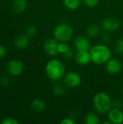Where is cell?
Listing matches in <instances>:
<instances>
[{
    "label": "cell",
    "instance_id": "ac0fdd59",
    "mask_svg": "<svg viewBox=\"0 0 123 124\" xmlns=\"http://www.w3.org/2000/svg\"><path fill=\"white\" fill-rule=\"evenodd\" d=\"M84 121L86 124H98L99 123V119L95 113H88L86 115Z\"/></svg>",
    "mask_w": 123,
    "mask_h": 124
},
{
    "label": "cell",
    "instance_id": "1f68e13d",
    "mask_svg": "<svg viewBox=\"0 0 123 124\" xmlns=\"http://www.w3.org/2000/svg\"><path fill=\"white\" fill-rule=\"evenodd\" d=\"M122 94L123 95V89H122Z\"/></svg>",
    "mask_w": 123,
    "mask_h": 124
},
{
    "label": "cell",
    "instance_id": "83f0119b",
    "mask_svg": "<svg viewBox=\"0 0 123 124\" xmlns=\"http://www.w3.org/2000/svg\"><path fill=\"white\" fill-rule=\"evenodd\" d=\"M6 53H7V51H6L5 47L2 44H0V58L4 57L6 55Z\"/></svg>",
    "mask_w": 123,
    "mask_h": 124
},
{
    "label": "cell",
    "instance_id": "5b68a950",
    "mask_svg": "<svg viewBox=\"0 0 123 124\" xmlns=\"http://www.w3.org/2000/svg\"><path fill=\"white\" fill-rule=\"evenodd\" d=\"M24 65L19 60H12L7 65V70L12 76H19L22 73Z\"/></svg>",
    "mask_w": 123,
    "mask_h": 124
},
{
    "label": "cell",
    "instance_id": "277c9868",
    "mask_svg": "<svg viewBox=\"0 0 123 124\" xmlns=\"http://www.w3.org/2000/svg\"><path fill=\"white\" fill-rule=\"evenodd\" d=\"M73 29L67 23H61L55 27L53 35L55 39L60 42L68 41L72 36Z\"/></svg>",
    "mask_w": 123,
    "mask_h": 124
},
{
    "label": "cell",
    "instance_id": "7402d4cb",
    "mask_svg": "<svg viewBox=\"0 0 123 124\" xmlns=\"http://www.w3.org/2000/svg\"><path fill=\"white\" fill-rule=\"evenodd\" d=\"M115 50L118 53H123V39H119L115 44Z\"/></svg>",
    "mask_w": 123,
    "mask_h": 124
},
{
    "label": "cell",
    "instance_id": "4316f807",
    "mask_svg": "<svg viewBox=\"0 0 123 124\" xmlns=\"http://www.w3.org/2000/svg\"><path fill=\"white\" fill-rule=\"evenodd\" d=\"M111 40V36L108 33H104L103 36H102V41L104 43H108Z\"/></svg>",
    "mask_w": 123,
    "mask_h": 124
},
{
    "label": "cell",
    "instance_id": "7a4b0ae2",
    "mask_svg": "<svg viewBox=\"0 0 123 124\" xmlns=\"http://www.w3.org/2000/svg\"><path fill=\"white\" fill-rule=\"evenodd\" d=\"M46 76L52 81H57L65 76V68L64 64L57 59L49 60L45 68Z\"/></svg>",
    "mask_w": 123,
    "mask_h": 124
},
{
    "label": "cell",
    "instance_id": "ba28073f",
    "mask_svg": "<svg viewBox=\"0 0 123 124\" xmlns=\"http://www.w3.org/2000/svg\"><path fill=\"white\" fill-rule=\"evenodd\" d=\"M102 28L107 32H112L117 31L120 26V23L118 20V19L115 17H107L102 22Z\"/></svg>",
    "mask_w": 123,
    "mask_h": 124
},
{
    "label": "cell",
    "instance_id": "52a82bcc",
    "mask_svg": "<svg viewBox=\"0 0 123 124\" xmlns=\"http://www.w3.org/2000/svg\"><path fill=\"white\" fill-rule=\"evenodd\" d=\"M59 41L57 39H49L44 42L43 49L49 56H56L59 53Z\"/></svg>",
    "mask_w": 123,
    "mask_h": 124
},
{
    "label": "cell",
    "instance_id": "d4e9b609",
    "mask_svg": "<svg viewBox=\"0 0 123 124\" xmlns=\"http://www.w3.org/2000/svg\"><path fill=\"white\" fill-rule=\"evenodd\" d=\"M9 84V79L7 76H2L0 79V84L1 86H8Z\"/></svg>",
    "mask_w": 123,
    "mask_h": 124
},
{
    "label": "cell",
    "instance_id": "ffe728a7",
    "mask_svg": "<svg viewBox=\"0 0 123 124\" xmlns=\"http://www.w3.org/2000/svg\"><path fill=\"white\" fill-rule=\"evenodd\" d=\"M70 50V46H69V45L67 44H66L65 42L59 43V53H61L62 54H65L67 52H69Z\"/></svg>",
    "mask_w": 123,
    "mask_h": 124
},
{
    "label": "cell",
    "instance_id": "e0dca14e",
    "mask_svg": "<svg viewBox=\"0 0 123 124\" xmlns=\"http://www.w3.org/2000/svg\"><path fill=\"white\" fill-rule=\"evenodd\" d=\"M82 0H62L64 5L70 10L77 9L80 5Z\"/></svg>",
    "mask_w": 123,
    "mask_h": 124
},
{
    "label": "cell",
    "instance_id": "30bf717a",
    "mask_svg": "<svg viewBox=\"0 0 123 124\" xmlns=\"http://www.w3.org/2000/svg\"><path fill=\"white\" fill-rule=\"evenodd\" d=\"M74 46L77 51H89L91 49L88 39L82 36L76 37L74 41Z\"/></svg>",
    "mask_w": 123,
    "mask_h": 124
},
{
    "label": "cell",
    "instance_id": "f1b7e54d",
    "mask_svg": "<svg viewBox=\"0 0 123 124\" xmlns=\"http://www.w3.org/2000/svg\"><path fill=\"white\" fill-rule=\"evenodd\" d=\"M112 105H114L115 108H120L122 106V102H120V100H115L114 102H112Z\"/></svg>",
    "mask_w": 123,
    "mask_h": 124
},
{
    "label": "cell",
    "instance_id": "484cf974",
    "mask_svg": "<svg viewBox=\"0 0 123 124\" xmlns=\"http://www.w3.org/2000/svg\"><path fill=\"white\" fill-rule=\"evenodd\" d=\"M75 122L72 118H65L64 119H62L60 121V124H75Z\"/></svg>",
    "mask_w": 123,
    "mask_h": 124
},
{
    "label": "cell",
    "instance_id": "4dcf8cb0",
    "mask_svg": "<svg viewBox=\"0 0 123 124\" xmlns=\"http://www.w3.org/2000/svg\"><path fill=\"white\" fill-rule=\"evenodd\" d=\"M102 124H112V122L109 120L108 121H104V122L102 123Z\"/></svg>",
    "mask_w": 123,
    "mask_h": 124
},
{
    "label": "cell",
    "instance_id": "6da1fadb",
    "mask_svg": "<svg viewBox=\"0 0 123 124\" xmlns=\"http://www.w3.org/2000/svg\"><path fill=\"white\" fill-rule=\"evenodd\" d=\"M89 52L91 61L97 65L106 63L112 57L111 49L105 44H96L91 47Z\"/></svg>",
    "mask_w": 123,
    "mask_h": 124
},
{
    "label": "cell",
    "instance_id": "3957f363",
    "mask_svg": "<svg viewBox=\"0 0 123 124\" xmlns=\"http://www.w3.org/2000/svg\"><path fill=\"white\" fill-rule=\"evenodd\" d=\"M94 106L96 110L100 114L108 113L112 107V101L109 96L104 92L96 94L93 99Z\"/></svg>",
    "mask_w": 123,
    "mask_h": 124
},
{
    "label": "cell",
    "instance_id": "5bb4252c",
    "mask_svg": "<svg viewBox=\"0 0 123 124\" xmlns=\"http://www.w3.org/2000/svg\"><path fill=\"white\" fill-rule=\"evenodd\" d=\"M31 108L37 113H41L46 109V103L41 99H35L31 102Z\"/></svg>",
    "mask_w": 123,
    "mask_h": 124
},
{
    "label": "cell",
    "instance_id": "cb8c5ba5",
    "mask_svg": "<svg viewBox=\"0 0 123 124\" xmlns=\"http://www.w3.org/2000/svg\"><path fill=\"white\" fill-rule=\"evenodd\" d=\"M2 124H19V121L13 118H6L2 121Z\"/></svg>",
    "mask_w": 123,
    "mask_h": 124
},
{
    "label": "cell",
    "instance_id": "2e32d148",
    "mask_svg": "<svg viewBox=\"0 0 123 124\" xmlns=\"http://www.w3.org/2000/svg\"><path fill=\"white\" fill-rule=\"evenodd\" d=\"M100 26L96 23L90 25L87 28V35L90 38H96L100 33Z\"/></svg>",
    "mask_w": 123,
    "mask_h": 124
},
{
    "label": "cell",
    "instance_id": "f546056e",
    "mask_svg": "<svg viewBox=\"0 0 123 124\" xmlns=\"http://www.w3.org/2000/svg\"><path fill=\"white\" fill-rule=\"evenodd\" d=\"M63 55H64V57H65V58H67V59H70V58H71V57L73 56V53H72V50L70 49L69 52H67L66 54H63Z\"/></svg>",
    "mask_w": 123,
    "mask_h": 124
},
{
    "label": "cell",
    "instance_id": "d6986e66",
    "mask_svg": "<svg viewBox=\"0 0 123 124\" xmlns=\"http://www.w3.org/2000/svg\"><path fill=\"white\" fill-rule=\"evenodd\" d=\"M54 92L57 96L62 97V96H63L65 94V89L63 88L62 86H61L59 84H57V85L54 86Z\"/></svg>",
    "mask_w": 123,
    "mask_h": 124
},
{
    "label": "cell",
    "instance_id": "9c48e42d",
    "mask_svg": "<svg viewBox=\"0 0 123 124\" xmlns=\"http://www.w3.org/2000/svg\"><path fill=\"white\" fill-rule=\"evenodd\" d=\"M108 119L114 124H120L123 123V113L118 108H111L108 112Z\"/></svg>",
    "mask_w": 123,
    "mask_h": 124
},
{
    "label": "cell",
    "instance_id": "8992f818",
    "mask_svg": "<svg viewBox=\"0 0 123 124\" xmlns=\"http://www.w3.org/2000/svg\"><path fill=\"white\" fill-rule=\"evenodd\" d=\"M64 82L66 86L70 88H75L78 86L81 83V77L80 76L74 71L68 72L65 75Z\"/></svg>",
    "mask_w": 123,
    "mask_h": 124
},
{
    "label": "cell",
    "instance_id": "8fae6325",
    "mask_svg": "<svg viewBox=\"0 0 123 124\" xmlns=\"http://www.w3.org/2000/svg\"><path fill=\"white\" fill-rule=\"evenodd\" d=\"M122 68L121 62L117 59L110 58L106 62V70L107 71L112 75H115L118 73Z\"/></svg>",
    "mask_w": 123,
    "mask_h": 124
},
{
    "label": "cell",
    "instance_id": "603a6c76",
    "mask_svg": "<svg viewBox=\"0 0 123 124\" xmlns=\"http://www.w3.org/2000/svg\"><path fill=\"white\" fill-rule=\"evenodd\" d=\"M83 1L84 4L88 7H94L99 3V0H83Z\"/></svg>",
    "mask_w": 123,
    "mask_h": 124
},
{
    "label": "cell",
    "instance_id": "44dd1931",
    "mask_svg": "<svg viewBox=\"0 0 123 124\" xmlns=\"http://www.w3.org/2000/svg\"><path fill=\"white\" fill-rule=\"evenodd\" d=\"M36 33V27H35L34 25H30V26L26 29L25 35L28 36L29 38L34 36Z\"/></svg>",
    "mask_w": 123,
    "mask_h": 124
},
{
    "label": "cell",
    "instance_id": "4fadbf2b",
    "mask_svg": "<svg viewBox=\"0 0 123 124\" xmlns=\"http://www.w3.org/2000/svg\"><path fill=\"white\" fill-rule=\"evenodd\" d=\"M14 45L19 49L26 48L29 45V37L26 35L17 36L14 40Z\"/></svg>",
    "mask_w": 123,
    "mask_h": 124
},
{
    "label": "cell",
    "instance_id": "9a60e30c",
    "mask_svg": "<svg viewBox=\"0 0 123 124\" xmlns=\"http://www.w3.org/2000/svg\"><path fill=\"white\" fill-rule=\"evenodd\" d=\"M27 3L25 0H14L12 4L13 10L17 13H21L25 10Z\"/></svg>",
    "mask_w": 123,
    "mask_h": 124
},
{
    "label": "cell",
    "instance_id": "7c38bea8",
    "mask_svg": "<svg viewBox=\"0 0 123 124\" xmlns=\"http://www.w3.org/2000/svg\"><path fill=\"white\" fill-rule=\"evenodd\" d=\"M75 60L76 62L80 65H86L91 61V54L89 51H78Z\"/></svg>",
    "mask_w": 123,
    "mask_h": 124
}]
</instances>
